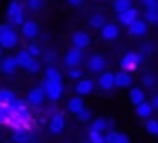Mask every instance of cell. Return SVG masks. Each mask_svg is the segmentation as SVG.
Segmentation results:
<instances>
[{
    "label": "cell",
    "mask_w": 158,
    "mask_h": 143,
    "mask_svg": "<svg viewBox=\"0 0 158 143\" xmlns=\"http://www.w3.org/2000/svg\"><path fill=\"white\" fill-rule=\"evenodd\" d=\"M43 91H45V97L50 99L52 102L60 100L61 99V93H63V86L61 82H50V80H43Z\"/></svg>",
    "instance_id": "cell-1"
},
{
    "label": "cell",
    "mask_w": 158,
    "mask_h": 143,
    "mask_svg": "<svg viewBox=\"0 0 158 143\" xmlns=\"http://www.w3.org/2000/svg\"><path fill=\"white\" fill-rule=\"evenodd\" d=\"M8 19H10V24H24V15H23V8L17 0H11L10 2V8H8Z\"/></svg>",
    "instance_id": "cell-2"
},
{
    "label": "cell",
    "mask_w": 158,
    "mask_h": 143,
    "mask_svg": "<svg viewBox=\"0 0 158 143\" xmlns=\"http://www.w3.org/2000/svg\"><path fill=\"white\" fill-rule=\"evenodd\" d=\"M139 59H141L139 54H136V52H127V54L121 58V69L125 71V73H132V71L138 69Z\"/></svg>",
    "instance_id": "cell-3"
},
{
    "label": "cell",
    "mask_w": 158,
    "mask_h": 143,
    "mask_svg": "<svg viewBox=\"0 0 158 143\" xmlns=\"http://www.w3.org/2000/svg\"><path fill=\"white\" fill-rule=\"evenodd\" d=\"M19 43V35L13 28H8L4 32H0V47L2 48H13Z\"/></svg>",
    "instance_id": "cell-4"
},
{
    "label": "cell",
    "mask_w": 158,
    "mask_h": 143,
    "mask_svg": "<svg viewBox=\"0 0 158 143\" xmlns=\"http://www.w3.org/2000/svg\"><path fill=\"white\" fill-rule=\"evenodd\" d=\"M71 43H73V47H74V48L84 50L86 47H89L91 37H89L86 32H74V34H73V37H71Z\"/></svg>",
    "instance_id": "cell-5"
},
{
    "label": "cell",
    "mask_w": 158,
    "mask_h": 143,
    "mask_svg": "<svg viewBox=\"0 0 158 143\" xmlns=\"http://www.w3.org/2000/svg\"><path fill=\"white\" fill-rule=\"evenodd\" d=\"M104 67H106V61H104V58H102L101 54L89 56V59H88V69L91 71V73H102Z\"/></svg>",
    "instance_id": "cell-6"
},
{
    "label": "cell",
    "mask_w": 158,
    "mask_h": 143,
    "mask_svg": "<svg viewBox=\"0 0 158 143\" xmlns=\"http://www.w3.org/2000/svg\"><path fill=\"white\" fill-rule=\"evenodd\" d=\"M101 37L104 41H114L115 37H119V26L114 24V22H106L102 28H101Z\"/></svg>",
    "instance_id": "cell-7"
},
{
    "label": "cell",
    "mask_w": 158,
    "mask_h": 143,
    "mask_svg": "<svg viewBox=\"0 0 158 143\" xmlns=\"http://www.w3.org/2000/svg\"><path fill=\"white\" fill-rule=\"evenodd\" d=\"M17 59H15V56H6V58H2L0 59V71H2L4 75H13L15 71H17Z\"/></svg>",
    "instance_id": "cell-8"
},
{
    "label": "cell",
    "mask_w": 158,
    "mask_h": 143,
    "mask_svg": "<svg viewBox=\"0 0 158 143\" xmlns=\"http://www.w3.org/2000/svg\"><path fill=\"white\" fill-rule=\"evenodd\" d=\"M63 61H65V65L67 67H78V63L82 61V50H78V48H71V50H67V54H65V58H63Z\"/></svg>",
    "instance_id": "cell-9"
},
{
    "label": "cell",
    "mask_w": 158,
    "mask_h": 143,
    "mask_svg": "<svg viewBox=\"0 0 158 143\" xmlns=\"http://www.w3.org/2000/svg\"><path fill=\"white\" fill-rule=\"evenodd\" d=\"M26 102H28L30 106H41V104L45 102V91H43V88H34V89L28 93Z\"/></svg>",
    "instance_id": "cell-10"
},
{
    "label": "cell",
    "mask_w": 158,
    "mask_h": 143,
    "mask_svg": "<svg viewBox=\"0 0 158 143\" xmlns=\"http://www.w3.org/2000/svg\"><path fill=\"white\" fill-rule=\"evenodd\" d=\"M63 126H65V119H63V113L61 112H56L48 123V128L52 134H61L63 132Z\"/></svg>",
    "instance_id": "cell-11"
},
{
    "label": "cell",
    "mask_w": 158,
    "mask_h": 143,
    "mask_svg": "<svg viewBox=\"0 0 158 143\" xmlns=\"http://www.w3.org/2000/svg\"><path fill=\"white\" fill-rule=\"evenodd\" d=\"M117 19H119V22H121V24L130 26L136 19H139V11H138L136 8H130V10L123 11V13H117Z\"/></svg>",
    "instance_id": "cell-12"
},
{
    "label": "cell",
    "mask_w": 158,
    "mask_h": 143,
    "mask_svg": "<svg viewBox=\"0 0 158 143\" xmlns=\"http://www.w3.org/2000/svg\"><path fill=\"white\" fill-rule=\"evenodd\" d=\"M93 89H95V82L91 78H80L78 84H76V88H74V91L78 95H89Z\"/></svg>",
    "instance_id": "cell-13"
},
{
    "label": "cell",
    "mask_w": 158,
    "mask_h": 143,
    "mask_svg": "<svg viewBox=\"0 0 158 143\" xmlns=\"http://www.w3.org/2000/svg\"><path fill=\"white\" fill-rule=\"evenodd\" d=\"M97 86L102 89V91H110L114 86H115V82H114V73H101V76H99V80H97Z\"/></svg>",
    "instance_id": "cell-14"
},
{
    "label": "cell",
    "mask_w": 158,
    "mask_h": 143,
    "mask_svg": "<svg viewBox=\"0 0 158 143\" xmlns=\"http://www.w3.org/2000/svg\"><path fill=\"white\" fill-rule=\"evenodd\" d=\"M128 28V34L130 35H134V37H139V35H145L147 34V22L145 21H141V19H136L130 26H127Z\"/></svg>",
    "instance_id": "cell-15"
},
{
    "label": "cell",
    "mask_w": 158,
    "mask_h": 143,
    "mask_svg": "<svg viewBox=\"0 0 158 143\" xmlns=\"http://www.w3.org/2000/svg\"><path fill=\"white\" fill-rule=\"evenodd\" d=\"M23 37H26V39H34L37 34H39V28H37V22L35 21H24V24H23Z\"/></svg>",
    "instance_id": "cell-16"
},
{
    "label": "cell",
    "mask_w": 158,
    "mask_h": 143,
    "mask_svg": "<svg viewBox=\"0 0 158 143\" xmlns=\"http://www.w3.org/2000/svg\"><path fill=\"white\" fill-rule=\"evenodd\" d=\"M15 102H17V97H15L13 91L0 89V106H2V108H11Z\"/></svg>",
    "instance_id": "cell-17"
},
{
    "label": "cell",
    "mask_w": 158,
    "mask_h": 143,
    "mask_svg": "<svg viewBox=\"0 0 158 143\" xmlns=\"http://www.w3.org/2000/svg\"><path fill=\"white\" fill-rule=\"evenodd\" d=\"M114 82H115L117 88H130L132 86V76H130V73L119 71L117 75H114Z\"/></svg>",
    "instance_id": "cell-18"
},
{
    "label": "cell",
    "mask_w": 158,
    "mask_h": 143,
    "mask_svg": "<svg viewBox=\"0 0 158 143\" xmlns=\"http://www.w3.org/2000/svg\"><path fill=\"white\" fill-rule=\"evenodd\" d=\"M152 112H154V108H152V104H151V102H147V100L136 106V113H138L141 119H151Z\"/></svg>",
    "instance_id": "cell-19"
},
{
    "label": "cell",
    "mask_w": 158,
    "mask_h": 143,
    "mask_svg": "<svg viewBox=\"0 0 158 143\" xmlns=\"http://www.w3.org/2000/svg\"><path fill=\"white\" fill-rule=\"evenodd\" d=\"M11 139H13L15 143H34V141H35V139H34L28 132H24V130H15L13 136H11Z\"/></svg>",
    "instance_id": "cell-20"
},
{
    "label": "cell",
    "mask_w": 158,
    "mask_h": 143,
    "mask_svg": "<svg viewBox=\"0 0 158 143\" xmlns=\"http://www.w3.org/2000/svg\"><path fill=\"white\" fill-rule=\"evenodd\" d=\"M67 108H69V112H73V113H78L80 110H84L86 106H84V100H82V97H73V99H69V102H67Z\"/></svg>",
    "instance_id": "cell-21"
},
{
    "label": "cell",
    "mask_w": 158,
    "mask_h": 143,
    "mask_svg": "<svg viewBox=\"0 0 158 143\" xmlns=\"http://www.w3.org/2000/svg\"><path fill=\"white\" fill-rule=\"evenodd\" d=\"M15 59H17V65H19V67H24V69H26V67L32 63V59H34V58H32V56H30V52L24 48V50H21V52L15 56Z\"/></svg>",
    "instance_id": "cell-22"
},
{
    "label": "cell",
    "mask_w": 158,
    "mask_h": 143,
    "mask_svg": "<svg viewBox=\"0 0 158 143\" xmlns=\"http://www.w3.org/2000/svg\"><path fill=\"white\" fill-rule=\"evenodd\" d=\"M130 100H132L134 106L145 102V93H143V89H141V88H132V89H130Z\"/></svg>",
    "instance_id": "cell-23"
},
{
    "label": "cell",
    "mask_w": 158,
    "mask_h": 143,
    "mask_svg": "<svg viewBox=\"0 0 158 143\" xmlns=\"http://www.w3.org/2000/svg\"><path fill=\"white\" fill-rule=\"evenodd\" d=\"M45 80H50V82H61V75H60V71H58L54 65L47 67V71H45Z\"/></svg>",
    "instance_id": "cell-24"
},
{
    "label": "cell",
    "mask_w": 158,
    "mask_h": 143,
    "mask_svg": "<svg viewBox=\"0 0 158 143\" xmlns=\"http://www.w3.org/2000/svg\"><path fill=\"white\" fill-rule=\"evenodd\" d=\"M145 22H149V24H158V6L149 8V10L145 11Z\"/></svg>",
    "instance_id": "cell-25"
},
{
    "label": "cell",
    "mask_w": 158,
    "mask_h": 143,
    "mask_svg": "<svg viewBox=\"0 0 158 143\" xmlns=\"http://www.w3.org/2000/svg\"><path fill=\"white\" fill-rule=\"evenodd\" d=\"M106 24V19H104V15H101V13H95V15H91L89 17V26L91 28H102Z\"/></svg>",
    "instance_id": "cell-26"
},
{
    "label": "cell",
    "mask_w": 158,
    "mask_h": 143,
    "mask_svg": "<svg viewBox=\"0 0 158 143\" xmlns=\"http://www.w3.org/2000/svg\"><path fill=\"white\" fill-rule=\"evenodd\" d=\"M130 8H132V2H130V0H114V10H115L117 13H123V11L130 10Z\"/></svg>",
    "instance_id": "cell-27"
},
{
    "label": "cell",
    "mask_w": 158,
    "mask_h": 143,
    "mask_svg": "<svg viewBox=\"0 0 158 143\" xmlns=\"http://www.w3.org/2000/svg\"><path fill=\"white\" fill-rule=\"evenodd\" d=\"M106 128H108V121L101 117V119H95V121L91 123V128H89V130H95V132H101V134H102Z\"/></svg>",
    "instance_id": "cell-28"
},
{
    "label": "cell",
    "mask_w": 158,
    "mask_h": 143,
    "mask_svg": "<svg viewBox=\"0 0 158 143\" xmlns=\"http://www.w3.org/2000/svg\"><path fill=\"white\" fill-rule=\"evenodd\" d=\"M145 128H147V132H149V134L158 136V121H156V119H147Z\"/></svg>",
    "instance_id": "cell-29"
},
{
    "label": "cell",
    "mask_w": 158,
    "mask_h": 143,
    "mask_svg": "<svg viewBox=\"0 0 158 143\" xmlns=\"http://www.w3.org/2000/svg\"><path fill=\"white\" fill-rule=\"evenodd\" d=\"M26 71H28L30 75H35V73H39V71H41V61L34 58V59H32V63L26 67Z\"/></svg>",
    "instance_id": "cell-30"
},
{
    "label": "cell",
    "mask_w": 158,
    "mask_h": 143,
    "mask_svg": "<svg viewBox=\"0 0 158 143\" xmlns=\"http://www.w3.org/2000/svg\"><path fill=\"white\" fill-rule=\"evenodd\" d=\"M89 141L91 143H106L104 141V136L101 132H95V130H89Z\"/></svg>",
    "instance_id": "cell-31"
},
{
    "label": "cell",
    "mask_w": 158,
    "mask_h": 143,
    "mask_svg": "<svg viewBox=\"0 0 158 143\" xmlns=\"http://www.w3.org/2000/svg\"><path fill=\"white\" fill-rule=\"evenodd\" d=\"M91 115H93V113H91V112H89L88 108H84V110H80V112H78V113H76V117H78V121H82V123H88V121L91 119Z\"/></svg>",
    "instance_id": "cell-32"
},
{
    "label": "cell",
    "mask_w": 158,
    "mask_h": 143,
    "mask_svg": "<svg viewBox=\"0 0 158 143\" xmlns=\"http://www.w3.org/2000/svg\"><path fill=\"white\" fill-rule=\"evenodd\" d=\"M26 6L32 11H39L43 8V0H26Z\"/></svg>",
    "instance_id": "cell-33"
},
{
    "label": "cell",
    "mask_w": 158,
    "mask_h": 143,
    "mask_svg": "<svg viewBox=\"0 0 158 143\" xmlns=\"http://www.w3.org/2000/svg\"><path fill=\"white\" fill-rule=\"evenodd\" d=\"M141 84H143V88H152L154 86V76L152 75H143V78H141Z\"/></svg>",
    "instance_id": "cell-34"
},
{
    "label": "cell",
    "mask_w": 158,
    "mask_h": 143,
    "mask_svg": "<svg viewBox=\"0 0 158 143\" xmlns=\"http://www.w3.org/2000/svg\"><path fill=\"white\" fill-rule=\"evenodd\" d=\"M69 76H71V78H76V80H80V78H82V71L78 69V67H69Z\"/></svg>",
    "instance_id": "cell-35"
},
{
    "label": "cell",
    "mask_w": 158,
    "mask_h": 143,
    "mask_svg": "<svg viewBox=\"0 0 158 143\" xmlns=\"http://www.w3.org/2000/svg\"><path fill=\"white\" fill-rule=\"evenodd\" d=\"M117 136H119V132H114V130H112V132H108V134L104 136V141H106V143H115V141H117Z\"/></svg>",
    "instance_id": "cell-36"
},
{
    "label": "cell",
    "mask_w": 158,
    "mask_h": 143,
    "mask_svg": "<svg viewBox=\"0 0 158 143\" xmlns=\"http://www.w3.org/2000/svg\"><path fill=\"white\" fill-rule=\"evenodd\" d=\"M26 50L30 52V56H32V58H37V56H41V50H39V47H37V45H30Z\"/></svg>",
    "instance_id": "cell-37"
},
{
    "label": "cell",
    "mask_w": 158,
    "mask_h": 143,
    "mask_svg": "<svg viewBox=\"0 0 158 143\" xmlns=\"http://www.w3.org/2000/svg\"><path fill=\"white\" fill-rule=\"evenodd\" d=\"M141 4L149 10V8H154V6H158V0H141Z\"/></svg>",
    "instance_id": "cell-38"
},
{
    "label": "cell",
    "mask_w": 158,
    "mask_h": 143,
    "mask_svg": "<svg viewBox=\"0 0 158 143\" xmlns=\"http://www.w3.org/2000/svg\"><path fill=\"white\" fill-rule=\"evenodd\" d=\"M115 143H130V141H128V136H125V134H119Z\"/></svg>",
    "instance_id": "cell-39"
},
{
    "label": "cell",
    "mask_w": 158,
    "mask_h": 143,
    "mask_svg": "<svg viewBox=\"0 0 158 143\" xmlns=\"http://www.w3.org/2000/svg\"><path fill=\"white\" fill-rule=\"evenodd\" d=\"M151 104H152V108H154V110H158V93H156V95L152 97V100H151Z\"/></svg>",
    "instance_id": "cell-40"
},
{
    "label": "cell",
    "mask_w": 158,
    "mask_h": 143,
    "mask_svg": "<svg viewBox=\"0 0 158 143\" xmlns=\"http://www.w3.org/2000/svg\"><path fill=\"white\" fill-rule=\"evenodd\" d=\"M45 59H47V61H52V59H54V52H52V50H48V52L45 54Z\"/></svg>",
    "instance_id": "cell-41"
},
{
    "label": "cell",
    "mask_w": 158,
    "mask_h": 143,
    "mask_svg": "<svg viewBox=\"0 0 158 143\" xmlns=\"http://www.w3.org/2000/svg\"><path fill=\"white\" fill-rule=\"evenodd\" d=\"M69 4H71V6H80L82 0H69Z\"/></svg>",
    "instance_id": "cell-42"
},
{
    "label": "cell",
    "mask_w": 158,
    "mask_h": 143,
    "mask_svg": "<svg viewBox=\"0 0 158 143\" xmlns=\"http://www.w3.org/2000/svg\"><path fill=\"white\" fill-rule=\"evenodd\" d=\"M2 58H4V48L0 47V59H2Z\"/></svg>",
    "instance_id": "cell-43"
},
{
    "label": "cell",
    "mask_w": 158,
    "mask_h": 143,
    "mask_svg": "<svg viewBox=\"0 0 158 143\" xmlns=\"http://www.w3.org/2000/svg\"><path fill=\"white\" fill-rule=\"evenodd\" d=\"M82 143H91V141H89V139H86V141H82Z\"/></svg>",
    "instance_id": "cell-44"
}]
</instances>
